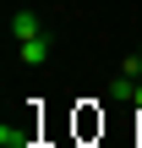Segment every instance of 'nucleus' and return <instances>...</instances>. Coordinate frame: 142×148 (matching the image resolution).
I'll use <instances>...</instances> for the list:
<instances>
[{
	"instance_id": "f257e3e1",
	"label": "nucleus",
	"mask_w": 142,
	"mask_h": 148,
	"mask_svg": "<svg viewBox=\"0 0 142 148\" xmlns=\"http://www.w3.org/2000/svg\"><path fill=\"white\" fill-rule=\"evenodd\" d=\"M0 148H33V126H27V121H16V126L5 121V126H0Z\"/></svg>"
},
{
	"instance_id": "f03ea898",
	"label": "nucleus",
	"mask_w": 142,
	"mask_h": 148,
	"mask_svg": "<svg viewBox=\"0 0 142 148\" xmlns=\"http://www.w3.org/2000/svg\"><path fill=\"white\" fill-rule=\"evenodd\" d=\"M22 60H27V66H44V60H49V38H44V33H38V38H22Z\"/></svg>"
},
{
	"instance_id": "7ed1b4c3",
	"label": "nucleus",
	"mask_w": 142,
	"mask_h": 148,
	"mask_svg": "<svg viewBox=\"0 0 142 148\" xmlns=\"http://www.w3.org/2000/svg\"><path fill=\"white\" fill-rule=\"evenodd\" d=\"M11 27H16V38H38V33H44L33 11H16V16H11Z\"/></svg>"
},
{
	"instance_id": "20e7f679",
	"label": "nucleus",
	"mask_w": 142,
	"mask_h": 148,
	"mask_svg": "<svg viewBox=\"0 0 142 148\" xmlns=\"http://www.w3.org/2000/svg\"><path fill=\"white\" fill-rule=\"evenodd\" d=\"M137 77H126V71H120V77H115V82H109V99H126V104H131V99H137Z\"/></svg>"
},
{
	"instance_id": "39448f33",
	"label": "nucleus",
	"mask_w": 142,
	"mask_h": 148,
	"mask_svg": "<svg viewBox=\"0 0 142 148\" xmlns=\"http://www.w3.org/2000/svg\"><path fill=\"white\" fill-rule=\"evenodd\" d=\"M120 71L126 77H142V55H120Z\"/></svg>"
},
{
	"instance_id": "423d86ee",
	"label": "nucleus",
	"mask_w": 142,
	"mask_h": 148,
	"mask_svg": "<svg viewBox=\"0 0 142 148\" xmlns=\"http://www.w3.org/2000/svg\"><path fill=\"white\" fill-rule=\"evenodd\" d=\"M131 104H137V110H142V88H137V99H131Z\"/></svg>"
}]
</instances>
